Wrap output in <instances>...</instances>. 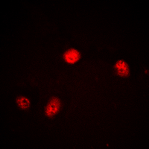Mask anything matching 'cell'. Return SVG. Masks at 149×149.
<instances>
[{
	"label": "cell",
	"mask_w": 149,
	"mask_h": 149,
	"mask_svg": "<svg viewBox=\"0 0 149 149\" xmlns=\"http://www.w3.org/2000/svg\"><path fill=\"white\" fill-rule=\"evenodd\" d=\"M61 108V100L57 97H53L49 101L46 107H45V115L48 118H52L59 113Z\"/></svg>",
	"instance_id": "1"
},
{
	"label": "cell",
	"mask_w": 149,
	"mask_h": 149,
	"mask_svg": "<svg viewBox=\"0 0 149 149\" xmlns=\"http://www.w3.org/2000/svg\"><path fill=\"white\" fill-rule=\"evenodd\" d=\"M81 54L80 53L78 49L71 48V49H67L64 53H63V58L66 63L68 64H74L78 63L81 59Z\"/></svg>",
	"instance_id": "2"
},
{
	"label": "cell",
	"mask_w": 149,
	"mask_h": 149,
	"mask_svg": "<svg viewBox=\"0 0 149 149\" xmlns=\"http://www.w3.org/2000/svg\"><path fill=\"white\" fill-rule=\"evenodd\" d=\"M114 70L118 76L122 78H127L130 75V70L129 65L125 61L119 60L114 64Z\"/></svg>",
	"instance_id": "3"
},
{
	"label": "cell",
	"mask_w": 149,
	"mask_h": 149,
	"mask_svg": "<svg viewBox=\"0 0 149 149\" xmlns=\"http://www.w3.org/2000/svg\"><path fill=\"white\" fill-rule=\"evenodd\" d=\"M17 104L21 110H27L31 107V101L28 97L21 95V96L17 97Z\"/></svg>",
	"instance_id": "4"
}]
</instances>
